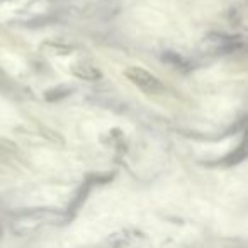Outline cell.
<instances>
[{
    "mask_svg": "<svg viewBox=\"0 0 248 248\" xmlns=\"http://www.w3.org/2000/svg\"><path fill=\"white\" fill-rule=\"evenodd\" d=\"M124 77L133 85H136L140 90H143L146 93H160L165 90V85H163L158 77L150 73L148 70L140 68V66H129V68H126L124 70Z\"/></svg>",
    "mask_w": 248,
    "mask_h": 248,
    "instance_id": "6da1fadb",
    "label": "cell"
},
{
    "mask_svg": "<svg viewBox=\"0 0 248 248\" xmlns=\"http://www.w3.org/2000/svg\"><path fill=\"white\" fill-rule=\"evenodd\" d=\"M73 73H75L78 78H83V80H95L100 77V72L93 65H90V63H77V65L73 66Z\"/></svg>",
    "mask_w": 248,
    "mask_h": 248,
    "instance_id": "7a4b0ae2",
    "label": "cell"
}]
</instances>
